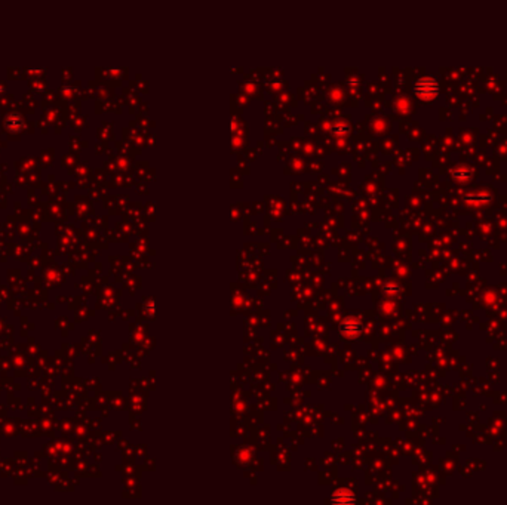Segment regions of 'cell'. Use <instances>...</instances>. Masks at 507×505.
Listing matches in <instances>:
<instances>
[{
    "instance_id": "1",
    "label": "cell",
    "mask_w": 507,
    "mask_h": 505,
    "mask_svg": "<svg viewBox=\"0 0 507 505\" xmlns=\"http://www.w3.org/2000/svg\"><path fill=\"white\" fill-rule=\"evenodd\" d=\"M426 85H427V86H424V82H423V80L417 82V85H415V92H417L421 98H426V96L433 98V96L436 95V92H438V85H436V82H433V80H430V79H426Z\"/></svg>"
}]
</instances>
